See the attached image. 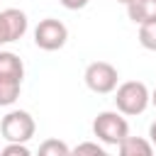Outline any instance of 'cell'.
<instances>
[{
    "mask_svg": "<svg viewBox=\"0 0 156 156\" xmlns=\"http://www.w3.org/2000/svg\"><path fill=\"white\" fill-rule=\"evenodd\" d=\"M68 146L61 139H44L37 149V156H68Z\"/></svg>",
    "mask_w": 156,
    "mask_h": 156,
    "instance_id": "obj_11",
    "label": "cell"
},
{
    "mask_svg": "<svg viewBox=\"0 0 156 156\" xmlns=\"http://www.w3.org/2000/svg\"><path fill=\"white\" fill-rule=\"evenodd\" d=\"M68 39V29L61 20L56 17H46L37 24L34 29V44L44 51H58Z\"/></svg>",
    "mask_w": 156,
    "mask_h": 156,
    "instance_id": "obj_5",
    "label": "cell"
},
{
    "mask_svg": "<svg viewBox=\"0 0 156 156\" xmlns=\"http://www.w3.org/2000/svg\"><path fill=\"white\" fill-rule=\"evenodd\" d=\"M68 156H110L102 146H98L95 141H83V144H78V146H73L71 151H68Z\"/></svg>",
    "mask_w": 156,
    "mask_h": 156,
    "instance_id": "obj_13",
    "label": "cell"
},
{
    "mask_svg": "<svg viewBox=\"0 0 156 156\" xmlns=\"http://www.w3.org/2000/svg\"><path fill=\"white\" fill-rule=\"evenodd\" d=\"M37 132L34 117L27 110H12L0 122V134L7 144H27Z\"/></svg>",
    "mask_w": 156,
    "mask_h": 156,
    "instance_id": "obj_2",
    "label": "cell"
},
{
    "mask_svg": "<svg viewBox=\"0 0 156 156\" xmlns=\"http://www.w3.org/2000/svg\"><path fill=\"white\" fill-rule=\"evenodd\" d=\"M20 88H22V80H17V78H0V105L2 107L12 105L20 98Z\"/></svg>",
    "mask_w": 156,
    "mask_h": 156,
    "instance_id": "obj_10",
    "label": "cell"
},
{
    "mask_svg": "<svg viewBox=\"0 0 156 156\" xmlns=\"http://www.w3.org/2000/svg\"><path fill=\"white\" fill-rule=\"evenodd\" d=\"M93 134H95L102 144L117 146L124 136H129V124H127V119L122 117V112L105 110V112H100V115L93 119Z\"/></svg>",
    "mask_w": 156,
    "mask_h": 156,
    "instance_id": "obj_3",
    "label": "cell"
},
{
    "mask_svg": "<svg viewBox=\"0 0 156 156\" xmlns=\"http://www.w3.org/2000/svg\"><path fill=\"white\" fill-rule=\"evenodd\" d=\"M117 146L119 156H154V146L144 136H124Z\"/></svg>",
    "mask_w": 156,
    "mask_h": 156,
    "instance_id": "obj_8",
    "label": "cell"
},
{
    "mask_svg": "<svg viewBox=\"0 0 156 156\" xmlns=\"http://www.w3.org/2000/svg\"><path fill=\"white\" fill-rule=\"evenodd\" d=\"M83 78H85V85H88L93 93L107 95V93H112V90L117 88L119 73H117V68H115L112 63H107V61H93V63H88Z\"/></svg>",
    "mask_w": 156,
    "mask_h": 156,
    "instance_id": "obj_4",
    "label": "cell"
},
{
    "mask_svg": "<svg viewBox=\"0 0 156 156\" xmlns=\"http://www.w3.org/2000/svg\"><path fill=\"white\" fill-rule=\"evenodd\" d=\"M58 2H61L66 10H83L90 0H58Z\"/></svg>",
    "mask_w": 156,
    "mask_h": 156,
    "instance_id": "obj_15",
    "label": "cell"
},
{
    "mask_svg": "<svg viewBox=\"0 0 156 156\" xmlns=\"http://www.w3.org/2000/svg\"><path fill=\"white\" fill-rule=\"evenodd\" d=\"M117 2H122V5H127V2H129V0H117Z\"/></svg>",
    "mask_w": 156,
    "mask_h": 156,
    "instance_id": "obj_18",
    "label": "cell"
},
{
    "mask_svg": "<svg viewBox=\"0 0 156 156\" xmlns=\"http://www.w3.org/2000/svg\"><path fill=\"white\" fill-rule=\"evenodd\" d=\"M151 102V93L149 88L141 83V80H127L122 85L115 88V105H117V112L127 115V117H134V115H141Z\"/></svg>",
    "mask_w": 156,
    "mask_h": 156,
    "instance_id": "obj_1",
    "label": "cell"
},
{
    "mask_svg": "<svg viewBox=\"0 0 156 156\" xmlns=\"http://www.w3.org/2000/svg\"><path fill=\"white\" fill-rule=\"evenodd\" d=\"M0 78H24V63L12 51H0Z\"/></svg>",
    "mask_w": 156,
    "mask_h": 156,
    "instance_id": "obj_9",
    "label": "cell"
},
{
    "mask_svg": "<svg viewBox=\"0 0 156 156\" xmlns=\"http://www.w3.org/2000/svg\"><path fill=\"white\" fill-rule=\"evenodd\" d=\"M151 105H154V107H156V88H154V90H151Z\"/></svg>",
    "mask_w": 156,
    "mask_h": 156,
    "instance_id": "obj_17",
    "label": "cell"
},
{
    "mask_svg": "<svg viewBox=\"0 0 156 156\" xmlns=\"http://www.w3.org/2000/svg\"><path fill=\"white\" fill-rule=\"evenodd\" d=\"M127 15L134 24H144L156 20V0H129L127 2Z\"/></svg>",
    "mask_w": 156,
    "mask_h": 156,
    "instance_id": "obj_7",
    "label": "cell"
},
{
    "mask_svg": "<svg viewBox=\"0 0 156 156\" xmlns=\"http://www.w3.org/2000/svg\"><path fill=\"white\" fill-rule=\"evenodd\" d=\"M0 156H34V154L27 149V144H7L0 151Z\"/></svg>",
    "mask_w": 156,
    "mask_h": 156,
    "instance_id": "obj_14",
    "label": "cell"
},
{
    "mask_svg": "<svg viewBox=\"0 0 156 156\" xmlns=\"http://www.w3.org/2000/svg\"><path fill=\"white\" fill-rule=\"evenodd\" d=\"M27 24L29 22H27V15L22 10H17V7L0 10V46L22 39L27 32Z\"/></svg>",
    "mask_w": 156,
    "mask_h": 156,
    "instance_id": "obj_6",
    "label": "cell"
},
{
    "mask_svg": "<svg viewBox=\"0 0 156 156\" xmlns=\"http://www.w3.org/2000/svg\"><path fill=\"white\" fill-rule=\"evenodd\" d=\"M149 141H151V146H156V122H151V127H149Z\"/></svg>",
    "mask_w": 156,
    "mask_h": 156,
    "instance_id": "obj_16",
    "label": "cell"
},
{
    "mask_svg": "<svg viewBox=\"0 0 156 156\" xmlns=\"http://www.w3.org/2000/svg\"><path fill=\"white\" fill-rule=\"evenodd\" d=\"M139 44L149 51H156V20L139 24Z\"/></svg>",
    "mask_w": 156,
    "mask_h": 156,
    "instance_id": "obj_12",
    "label": "cell"
}]
</instances>
